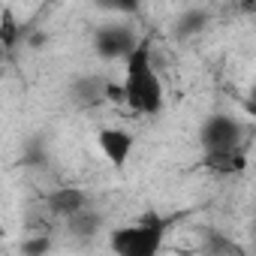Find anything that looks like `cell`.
I'll return each instance as SVG.
<instances>
[{
	"mask_svg": "<svg viewBox=\"0 0 256 256\" xmlns=\"http://www.w3.org/2000/svg\"><path fill=\"white\" fill-rule=\"evenodd\" d=\"M6 238V226H4V220H0V241Z\"/></svg>",
	"mask_w": 256,
	"mask_h": 256,
	"instance_id": "4fadbf2b",
	"label": "cell"
},
{
	"mask_svg": "<svg viewBox=\"0 0 256 256\" xmlns=\"http://www.w3.org/2000/svg\"><path fill=\"white\" fill-rule=\"evenodd\" d=\"M199 145L202 151H229V148H244L247 145V130L244 124L229 114V112H214L202 120L199 126Z\"/></svg>",
	"mask_w": 256,
	"mask_h": 256,
	"instance_id": "3957f363",
	"label": "cell"
},
{
	"mask_svg": "<svg viewBox=\"0 0 256 256\" xmlns=\"http://www.w3.org/2000/svg\"><path fill=\"white\" fill-rule=\"evenodd\" d=\"M205 250H208V253H220V256H226V253H238V256H244V250H241L235 241L223 238L220 232H211V235H205Z\"/></svg>",
	"mask_w": 256,
	"mask_h": 256,
	"instance_id": "7c38bea8",
	"label": "cell"
},
{
	"mask_svg": "<svg viewBox=\"0 0 256 256\" xmlns=\"http://www.w3.org/2000/svg\"><path fill=\"white\" fill-rule=\"evenodd\" d=\"M124 78H120V102L139 118H157L166 108V88L154 64L151 36H139L133 52L124 60Z\"/></svg>",
	"mask_w": 256,
	"mask_h": 256,
	"instance_id": "6da1fadb",
	"label": "cell"
},
{
	"mask_svg": "<svg viewBox=\"0 0 256 256\" xmlns=\"http://www.w3.org/2000/svg\"><path fill=\"white\" fill-rule=\"evenodd\" d=\"M64 223L70 226V232H72V235L90 238V235H96V232H100V226H102V214H100L94 205H88L84 211L72 214V217H70V220H64Z\"/></svg>",
	"mask_w": 256,
	"mask_h": 256,
	"instance_id": "9c48e42d",
	"label": "cell"
},
{
	"mask_svg": "<svg viewBox=\"0 0 256 256\" xmlns=\"http://www.w3.org/2000/svg\"><path fill=\"white\" fill-rule=\"evenodd\" d=\"M112 82L102 78V76H82L70 84V100L78 106V108H96L102 106L106 100H112Z\"/></svg>",
	"mask_w": 256,
	"mask_h": 256,
	"instance_id": "8992f818",
	"label": "cell"
},
{
	"mask_svg": "<svg viewBox=\"0 0 256 256\" xmlns=\"http://www.w3.org/2000/svg\"><path fill=\"white\" fill-rule=\"evenodd\" d=\"M88 205H94V202H90V193L82 190V187H58L46 196V208L58 220H70L72 214L84 211Z\"/></svg>",
	"mask_w": 256,
	"mask_h": 256,
	"instance_id": "52a82bcc",
	"label": "cell"
},
{
	"mask_svg": "<svg viewBox=\"0 0 256 256\" xmlns=\"http://www.w3.org/2000/svg\"><path fill=\"white\" fill-rule=\"evenodd\" d=\"M205 24H208V16H205L202 10H193V12H184V16L178 18L175 34H178V36H193V34H199Z\"/></svg>",
	"mask_w": 256,
	"mask_h": 256,
	"instance_id": "8fae6325",
	"label": "cell"
},
{
	"mask_svg": "<svg viewBox=\"0 0 256 256\" xmlns=\"http://www.w3.org/2000/svg\"><path fill=\"white\" fill-rule=\"evenodd\" d=\"M169 229H172V217H163L157 211H145L133 223L114 226L108 232V247L118 256H157Z\"/></svg>",
	"mask_w": 256,
	"mask_h": 256,
	"instance_id": "7a4b0ae2",
	"label": "cell"
},
{
	"mask_svg": "<svg viewBox=\"0 0 256 256\" xmlns=\"http://www.w3.org/2000/svg\"><path fill=\"white\" fill-rule=\"evenodd\" d=\"M202 166L217 178H238L247 169V145L229 151H202Z\"/></svg>",
	"mask_w": 256,
	"mask_h": 256,
	"instance_id": "ba28073f",
	"label": "cell"
},
{
	"mask_svg": "<svg viewBox=\"0 0 256 256\" xmlns=\"http://www.w3.org/2000/svg\"><path fill=\"white\" fill-rule=\"evenodd\" d=\"M96 145H100L102 157L118 172H124L126 163H130V157H133V151H136V136L130 130H124V126H102L96 133Z\"/></svg>",
	"mask_w": 256,
	"mask_h": 256,
	"instance_id": "5b68a950",
	"label": "cell"
},
{
	"mask_svg": "<svg viewBox=\"0 0 256 256\" xmlns=\"http://www.w3.org/2000/svg\"><path fill=\"white\" fill-rule=\"evenodd\" d=\"M139 42V34L130 28V24H124V22H108L102 28H96L94 34V54L100 60H124L126 54L133 52V46Z\"/></svg>",
	"mask_w": 256,
	"mask_h": 256,
	"instance_id": "277c9868",
	"label": "cell"
},
{
	"mask_svg": "<svg viewBox=\"0 0 256 256\" xmlns=\"http://www.w3.org/2000/svg\"><path fill=\"white\" fill-rule=\"evenodd\" d=\"M94 6L112 16H139L142 12V0H94Z\"/></svg>",
	"mask_w": 256,
	"mask_h": 256,
	"instance_id": "30bf717a",
	"label": "cell"
}]
</instances>
